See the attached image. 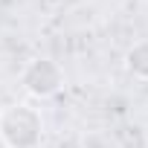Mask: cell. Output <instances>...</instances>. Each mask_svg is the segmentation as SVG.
<instances>
[{"mask_svg":"<svg viewBox=\"0 0 148 148\" xmlns=\"http://www.w3.org/2000/svg\"><path fill=\"white\" fill-rule=\"evenodd\" d=\"M125 67H128L131 76L148 79V41H136V44L125 52Z\"/></svg>","mask_w":148,"mask_h":148,"instance_id":"obj_3","label":"cell"},{"mask_svg":"<svg viewBox=\"0 0 148 148\" xmlns=\"http://www.w3.org/2000/svg\"><path fill=\"white\" fill-rule=\"evenodd\" d=\"M23 90L35 99H49L64 87V70L52 58H32L21 73Z\"/></svg>","mask_w":148,"mask_h":148,"instance_id":"obj_2","label":"cell"},{"mask_svg":"<svg viewBox=\"0 0 148 148\" xmlns=\"http://www.w3.org/2000/svg\"><path fill=\"white\" fill-rule=\"evenodd\" d=\"M44 139V116L32 105H6L0 110V142L6 148H38Z\"/></svg>","mask_w":148,"mask_h":148,"instance_id":"obj_1","label":"cell"},{"mask_svg":"<svg viewBox=\"0 0 148 148\" xmlns=\"http://www.w3.org/2000/svg\"><path fill=\"white\" fill-rule=\"evenodd\" d=\"M0 148H6V145H3V142H0Z\"/></svg>","mask_w":148,"mask_h":148,"instance_id":"obj_4","label":"cell"}]
</instances>
